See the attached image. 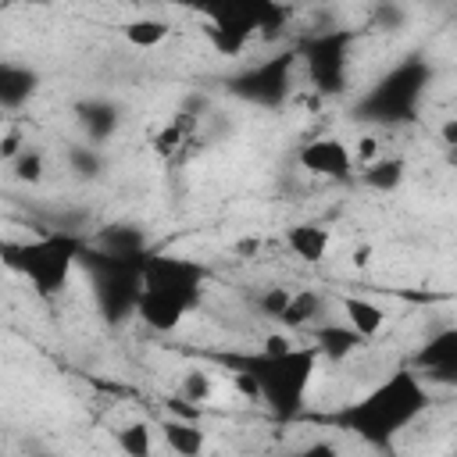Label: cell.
<instances>
[{
  "label": "cell",
  "mask_w": 457,
  "mask_h": 457,
  "mask_svg": "<svg viewBox=\"0 0 457 457\" xmlns=\"http://www.w3.org/2000/svg\"><path fill=\"white\" fill-rule=\"evenodd\" d=\"M428 403H432L428 400V382L414 368H396L378 386H371L357 400L343 403L332 414V421L343 432H350L353 439H361L364 446L389 453L396 436L407 432L428 411Z\"/></svg>",
  "instance_id": "1"
},
{
  "label": "cell",
  "mask_w": 457,
  "mask_h": 457,
  "mask_svg": "<svg viewBox=\"0 0 457 457\" xmlns=\"http://www.w3.org/2000/svg\"><path fill=\"white\" fill-rule=\"evenodd\" d=\"M318 346L314 343H296L289 353L282 357H264V353H250L243 361H236V371L246 375L257 386V400L282 421L296 418L307 407V389L314 382L318 371Z\"/></svg>",
  "instance_id": "2"
},
{
  "label": "cell",
  "mask_w": 457,
  "mask_h": 457,
  "mask_svg": "<svg viewBox=\"0 0 457 457\" xmlns=\"http://www.w3.org/2000/svg\"><path fill=\"white\" fill-rule=\"evenodd\" d=\"M82 250H86L82 236L43 232V236L25 239V243L7 239L4 243V264L11 271H18L21 278H29V286L39 300H57L68 289L71 271L82 261Z\"/></svg>",
  "instance_id": "3"
},
{
  "label": "cell",
  "mask_w": 457,
  "mask_h": 457,
  "mask_svg": "<svg viewBox=\"0 0 457 457\" xmlns=\"http://www.w3.org/2000/svg\"><path fill=\"white\" fill-rule=\"evenodd\" d=\"M143 261H121V257H111V253H104L96 246L82 250L79 264L89 275V286H93V296H96V311L104 314V321L121 325V321L136 318V303H139V293H143Z\"/></svg>",
  "instance_id": "4"
},
{
  "label": "cell",
  "mask_w": 457,
  "mask_h": 457,
  "mask_svg": "<svg viewBox=\"0 0 457 457\" xmlns=\"http://www.w3.org/2000/svg\"><path fill=\"white\" fill-rule=\"evenodd\" d=\"M207 282H211V268L193 261V257L154 250L143 261V289L157 293V296H168V300H175L189 311H196L204 303Z\"/></svg>",
  "instance_id": "5"
},
{
  "label": "cell",
  "mask_w": 457,
  "mask_h": 457,
  "mask_svg": "<svg viewBox=\"0 0 457 457\" xmlns=\"http://www.w3.org/2000/svg\"><path fill=\"white\" fill-rule=\"evenodd\" d=\"M346 46H350V32L332 29V32H314L303 43V61L311 71V82L318 93L336 96L346 89Z\"/></svg>",
  "instance_id": "6"
},
{
  "label": "cell",
  "mask_w": 457,
  "mask_h": 457,
  "mask_svg": "<svg viewBox=\"0 0 457 457\" xmlns=\"http://www.w3.org/2000/svg\"><path fill=\"white\" fill-rule=\"evenodd\" d=\"M425 86V68L421 64H403L393 75H386L375 93L368 96V118L375 121H400V118H414L418 96Z\"/></svg>",
  "instance_id": "7"
},
{
  "label": "cell",
  "mask_w": 457,
  "mask_h": 457,
  "mask_svg": "<svg viewBox=\"0 0 457 457\" xmlns=\"http://www.w3.org/2000/svg\"><path fill=\"white\" fill-rule=\"evenodd\" d=\"M296 57H300L296 50H286V54H275V57L246 68L243 75L232 79V93L250 104H261V107H278L289 93V75H293Z\"/></svg>",
  "instance_id": "8"
},
{
  "label": "cell",
  "mask_w": 457,
  "mask_h": 457,
  "mask_svg": "<svg viewBox=\"0 0 457 457\" xmlns=\"http://www.w3.org/2000/svg\"><path fill=\"white\" fill-rule=\"evenodd\" d=\"M296 164L314 175V179H332V182H343L357 171V161H353V150L336 139V136H318V139H307L300 150H296Z\"/></svg>",
  "instance_id": "9"
},
{
  "label": "cell",
  "mask_w": 457,
  "mask_h": 457,
  "mask_svg": "<svg viewBox=\"0 0 457 457\" xmlns=\"http://www.w3.org/2000/svg\"><path fill=\"white\" fill-rule=\"evenodd\" d=\"M39 89V71L32 64H18V61H0V107L7 114L21 111Z\"/></svg>",
  "instance_id": "10"
},
{
  "label": "cell",
  "mask_w": 457,
  "mask_h": 457,
  "mask_svg": "<svg viewBox=\"0 0 457 457\" xmlns=\"http://www.w3.org/2000/svg\"><path fill=\"white\" fill-rule=\"evenodd\" d=\"M93 246L111 253V257H121V261H143L146 253H154L150 250V236L139 225H104L96 232Z\"/></svg>",
  "instance_id": "11"
},
{
  "label": "cell",
  "mask_w": 457,
  "mask_h": 457,
  "mask_svg": "<svg viewBox=\"0 0 457 457\" xmlns=\"http://www.w3.org/2000/svg\"><path fill=\"white\" fill-rule=\"evenodd\" d=\"M75 121H79V129L86 132V143L100 146V143H107V139L118 132L121 111H118V104L93 96V100H79V104H75Z\"/></svg>",
  "instance_id": "12"
},
{
  "label": "cell",
  "mask_w": 457,
  "mask_h": 457,
  "mask_svg": "<svg viewBox=\"0 0 457 457\" xmlns=\"http://www.w3.org/2000/svg\"><path fill=\"white\" fill-rule=\"evenodd\" d=\"M189 314H193L189 307H182V303H175V300H168V296L146 293V289L139 293V303H136V318H139L150 332H157V336L175 332Z\"/></svg>",
  "instance_id": "13"
},
{
  "label": "cell",
  "mask_w": 457,
  "mask_h": 457,
  "mask_svg": "<svg viewBox=\"0 0 457 457\" xmlns=\"http://www.w3.org/2000/svg\"><path fill=\"white\" fill-rule=\"evenodd\" d=\"M411 368L421 375L436 368H457V325H443L432 336H425V343L414 350Z\"/></svg>",
  "instance_id": "14"
},
{
  "label": "cell",
  "mask_w": 457,
  "mask_h": 457,
  "mask_svg": "<svg viewBox=\"0 0 457 457\" xmlns=\"http://www.w3.org/2000/svg\"><path fill=\"white\" fill-rule=\"evenodd\" d=\"M282 239H286L289 253L300 257V261H307V264L325 261V253L332 246V232L321 221H296V225H289L282 232Z\"/></svg>",
  "instance_id": "15"
},
{
  "label": "cell",
  "mask_w": 457,
  "mask_h": 457,
  "mask_svg": "<svg viewBox=\"0 0 457 457\" xmlns=\"http://www.w3.org/2000/svg\"><path fill=\"white\" fill-rule=\"evenodd\" d=\"M311 343H314L318 353L328 357V361H346L350 353H357V350L364 346V339H361L350 325H339V321H321V325H314V339H311Z\"/></svg>",
  "instance_id": "16"
},
{
  "label": "cell",
  "mask_w": 457,
  "mask_h": 457,
  "mask_svg": "<svg viewBox=\"0 0 457 457\" xmlns=\"http://www.w3.org/2000/svg\"><path fill=\"white\" fill-rule=\"evenodd\" d=\"M339 307H343L346 325H350L364 343L375 339V336L386 328V307L375 303V300H364V296H343Z\"/></svg>",
  "instance_id": "17"
},
{
  "label": "cell",
  "mask_w": 457,
  "mask_h": 457,
  "mask_svg": "<svg viewBox=\"0 0 457 457\" xmlns=\"http://www.w3.org/2000/svg\"><path fill=\"white\" fill-rule=\"evenodd\" d=\"M161 439L175 457H204L207 450V436L196 421H182V418H168L161 425Z\"/></svg>",
  "instance_id": "18"
},
{
  "label": "cell",
  "mask_w": 457,
  "mask_h": 457,
  "mask_svg": "<svg viewBox=\"0 0 457 457\" xmlns=\"http://www.w3.org/2000/svg\"><path fill=\"white\" fill-rule=\"evenodd\" d=\"M321 314H325V296L318 289H293V300H289L286 314L278 318V325L286 332H296L307 325H321Z\"/></svg>",
  "instance_id": "19"
},
{
  "label": "cell",
  "mask_w": 457,
  "mask_h": 457,
  "mask_svg": "<svg viewBox=\"0 0 457 457\" xmlns=\"http://www.w3.org/2000/svg\"><path fill=\"white\" fill-rule=\"evenodd\" d=\"M403 175H407L403 157H378L361 168V182L375 193H396L403 186Z\"/></svg>",
  "instance_id": "20"
},
{
  "label": "cell",
  "mask_w": 457,
  "mask_h": 457,
  "mask_svg": "<svg viewBox=\"0 0 457 457\" xmlns=\"http://www.w3.org/2000/svg\"><path fill=\"white\" fill-rule=\"evenodd\" d=\"M168 32H171V25H168L164 18H150V14L132 18V21H125V25H121L125 43H129V46H136V50H157V46L168 39Z\"/></svg>",
  "instance_id": "21"
},
{
  "label": "cell",
  "mask_w": 457,
  "mask_h": 457,
  "mask_svg": "<svg viewBox=\"0 0 457 457\" xmlns=\"http://www.w3.org/2000/svg\"><path fill=\"white\" fill-rule=\"evenodd\" d=\"M114 443L125 457H154L157 443H154V428L146 421H125L118 432H114Z\"/></svg>",
  "instance_id": "22"
},
{
  "label": "cell",
  "mask_w": 457,
  "mask_h": 457,
  "mask_svg": "<svg viewBox=\"0 0 457 457\" xmlns=\"http://www.w3.org/2000/svg\"><path fill=\"white\" fill-rule=\"evenodd\" d=\"M68 171L82 182H93L104 175V154L93 143H71L68 146Z\"/></svg>",
  "instance_id": "23"
},
{
  "label": "cell",
  "mask_w": 457,
  "mask_h": 457,
  "mask_svg": "<svg viewBox=\"0 0 457 457\" xmlns=\"http://www.w3.org/2000/svg\"><path fill=\"white\" fill-rule=\"evenodd\" d=\"M189 132H193V118H189V114H179V118H171V121L154 136V150H157L164 161H171V157L182 150V143H189Z\"/></svg>",
  "instance_id": "24"
},
{
  "label": "cell",
  "mask_w": 457,
  "mask_h": 457,
  "mask_svg": "<svg viewBox=\"0 0 457 457\" xmlns=\"http://www.w3.org/2000/svg\"><path fill=\"white\" fill-rule=\"evenodd\" d=\"M7 171L21 182V186H39L43 182V175H46V161H43V150H36V146H25L11 164H7Z\"/></svg>",
  "instance_id": "25"
},
{
  "label": "cell",
  "mask_w": 457,
  "mask_h": 457,
  "mask_svg": "<svg viewBox=\"0 0 457 457\" xmlns=\"http://www.w3.org/2000/svg\"><path fill=\"white\" fill-rule=\"evenodd\" d=\"M211 393H214L211 371L207 368H186V375L179 382V396L189 403H204V400H211Z\"/></svg>",
  "instance_id": "26"
},
{
  "label": "cell",
  "mask_w": 457,
  "mask_h": 457,
  "mask_svg": "<svg viewBox=\"0 0 457 457\" xmlns=\"http://www.w3.org/2000/svg\"><path fill=\"white\" fill-rule=\"evenodd\" d=\"M289 300H293V289H289V286H264V289L253 296L257 311H261L264 318H271V321H278V318L286 314Z\"/></svg>",
  "instance_id": "27"
},
{
  "label": "cell",
  "mask_w": 457,
  "mask_h": 457,
  "mask_svg": "<svg viewBox=\"0 0 457 457\" xmlns=\"http://www.w3.org/2000/svg\"><path fill=\"white\" fill-rule=\"evenodd\" d=\"M293 346H296V343H293L289 332H271V336H264L261 353H264V357H282V353H289Z\"/></svg>",
  "instance_id": "28"
},
{
  "label": "cell",
  "mask_w": 457,
  "mask_h": 457,
  "mask_svg": "<svg viewBox=\"0 0 457 457\" xmlns=\"http://www.w3.org/2000/svg\"><path fill=\"white\" fill-rule=\"evenodd\" d=\"M25 146H29V143L21 139V132H18V129H7V132H4V139H0V161H4V164H11Z\"/></svg>",
  "instance_id": "29"
},
{
  "label": "cell",
  "mask_w": 457,
  "mask_h": 457,
  "mask_svg": "<svg viewBox=\"0 0 457 457\" xmlns=\"http://www.w3.org/2000/svg\"><path fill=\"white\" fill-rule=\"evenodd\" d=\"M289 457H339V446L332 439H314V443H303L300 450H293Z\"/></svg>",
  "instance_id": "30"
},
{
  "label": "cell",
  "mask_w": 457,
  "mask_h": 457,
  "mask_svg": "<svg viewBox=\"0 0 457 457\" xmlns=\"http://www.w3.org/2000/svg\"><path fill=\"white\" fill-rule=\"evenodd\" d=\"M418 375H421V371H418ZM421 378L432 382V386H446V389H453V386H457V368H436V371H425Z\"/></svg>",
  "instance_id": "31"
},
{
  "label": "cell",
  "mask_w": 457,
  "mask_h": 457,
  "mask_svg": "<svg viewBox=\"0 0 457 457\" xmlns=\"http://www.w3.org/2000/svg\"><path fill=\"white\" fill-rule=\"evenodd\" d=\"M439 139H443V146L450 150V157L457 161V114H453V118H446V121L439 125Z\"/></svg>",
  "instance_id": "32"
}]
</instances>
